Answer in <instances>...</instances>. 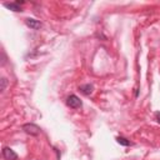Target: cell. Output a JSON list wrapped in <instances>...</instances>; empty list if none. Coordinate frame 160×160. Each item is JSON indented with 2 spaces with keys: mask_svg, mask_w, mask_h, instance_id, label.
I'll return each instance as SVG.
<instances>
[{
  "mask_svg": "<svg viewBox=\"0 0 160 160\" xmlns=\"http://www.w3.org/2000/svg\"><path fill=\"white\" fill-rule=\"evenodd\" d=\"M116 141H118L120 145H122V146H129V145H131V142H130L126 138H124V136H118V138H116Z\"/></svg>",
  "mask_w": 160,
  "mask_h": 160,
  "instance_id": "7",
  "label": "cell"
},
{
  "mask_svg": "<svg viewBox=\"0 0 160 160\" xmlns=\"http://www.w3.org/2000/svg\"><path fill=\"white\" fill-rule=\"evenodd\" d=\"M79 90H80L81 94L89 96V95L92 94V91H94V85H92V84H82V85L79 86Z\"/></svg>",
  "mask_w": 160,
  "mask_h": 160,
  "instance_id": "5",
  "label": "cell"
},
{
  "mask_svg": "<svg viewBox=\"0 0 160 160\" xmlns=\"http://www.w3.org/2000/svg\"><path fill=\"white\" fill-rule=\"evenodd\" d=\"M1 154H2V158L5 160H18V154L12 149H10L8 146L2 148V152Z\"/></svg>",
  "mask_w": 160,
  "mask_h": 160,
  "instance_id": "3",
  "label": "cell"
},
{
  "mask_svg": "<svg viewBox=\"0 0 160 160\" xmlns=\"http://www.w3.org/2000/svg\"><path fill=\"white\" fill-rule=\"evenodd\" d=\"M25 24H26L28 28H30V29H32V30H39V29H41V26H42V24H41L39 20L32 19V18L25 19Z\"/></svg>",
  "mask_w": 160,
  "mask_h": 160,
  "instance_id": "4",
  "label": "cell"
},
{
  "mask_svg": "<svg viewBox=\"0 0 160 160\" xmlns=\"http://www.w3.org/2000/svg\"><path fill=\"white\" fill-rule=\"evenodd\" d=\"M66 105H68L69 108H71V109H80L82 104H81V100H80L76 95L71 94V95H69L68 99H66Z\"/></svg>",
  "mask_w": 160,
  "mask_h": 160,
  "instance_id": "1",
  "label": "cell"
},
{
  "mask_svg": "<svg viewBox=\"0 0 160 160\" xmlns=\"http://www.w3.org/2000/svg\"><path fill=\"white\" fill-rule=\"evenodd\" d=\"M1 88H0V90H1V92L5 90V88H6V85H8V80L5 79V78H1Z\"/></svg>",
  "mask_w": 160,
  "mask_h": 160,
  "instance_id": "8",
  "label": "cell"
},
{
  "mask_svg": "<svg viewBox=\"0 0 160 160\" xmlns=\"http://www.w3.org/2000/svg\"><path fill=\"white\" fill-rule=\"evenodd\" d=\"M4 6L8 8L9 10H11V11H15V12H20V11H22V10H21V6H20L16 1H15V2H5Z\"/></svg>",
  "mask_w": 160,
  "mask_h": 160,
  "instance_id": "6",
  "label": "cell"
},
{
  "mask_svg": "<svg viewBox=\"0 0 160 160\" xmlns=\"http://www.w3.org/2000/svg\"><path fill=\"white\" fill-rule=\"evenodd\" d=\"M21 129H22L26 134H29V135H31V136H36V135L40 134V128H39L38 125H35V124H24V125L21 126Z\"/></svg>",
  "mask_w": 160,
  "mask_h": 160,
  "instance_id": "2",
  "label": "cell"
},
{
  "mask_svg": "<svg viewBox=\"0 0 160 160\" xmlns=\"http://www.w3.org/2000/svg\"><path fill=\"white\" fill-rule=\"evenodd\" d=\"M155 118H156V121L160 124V111H158V112L155 114Z\"/></svg>",
  "mask_w": 160,
  "mask_h": 160,
  "instance_id": "9",
  "label": "cell"
}]
</instances>
